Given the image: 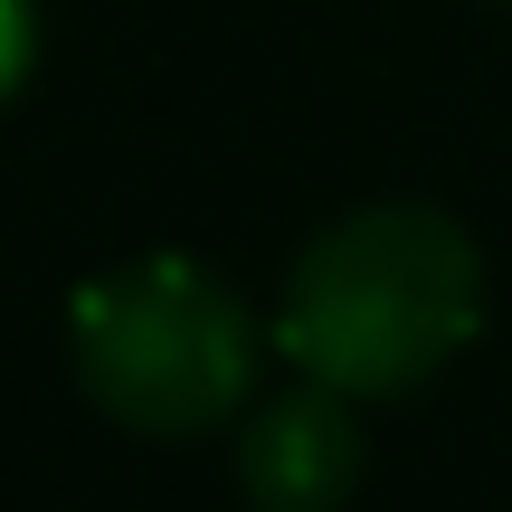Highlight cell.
I'll use <instances>...</instances> for the list:
<instances>
[{"mask_svg": "<svg viewBox=\"0 0 512 512\" xmlns=\"http://www.w3.org/2000/svg\"><path fill=\"white\" fill-rule=\"evenodd\" d=\"M484 332V256L446 209L380 200L332 219L285 266L275 342L342 399H399Z\"/></svg>", "mask_w": 512, "mask_h": 512, "instance_id": "6da1fadb", "label": "cell"}, {"mask_svg": "<svg viewBox=\"0 0 512 512\" xmlns=\"http://www.w3.org/2000/svg\"><path fill=\"white\" fill-rule=\"evenodd\" d=\"M76 389L133 437H209L247 408L256 323L200 256H133L67 304Z\"/></svg>", "mask_w": 512, "mask_h": 512, "instance_id": "7a4b0ae2", "label": "cell"}, {"mask_svg": "<svg viewBox=\"0 0 512 512\" xmlns=\"http://www.w3.org/2000/svg\"><path fill=\"white\" fill-rule=\"evenodd\" d=\"M370 475V437L342 389L304 380L294 399L256 408L238 437V494L247 512H342Z\"/></svg>", "mask_w": 512, "mask_h": 512, "instance_id": "3957f363", "label": "cell"}, {"mask_svg": "<svg viewBox=\"0 0 512 512\" xmlns=\"http://www.w3.org/2000/svg\"><path fill=\"white\" fill-rule=\"evenodd\" d=\"M29 57H38V10H29V0H0V105L19 95Z\"/></svg>", "mask_w": 512, "mask_h": 512, "instance_id": "277c9868", "label": "cell"}]
</instances>
